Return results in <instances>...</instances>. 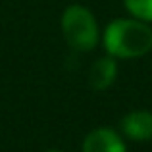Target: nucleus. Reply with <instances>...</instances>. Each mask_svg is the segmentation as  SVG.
Instances as JSON below:
<instances>
[{
  "instance_id": "5",
  "label": "nucleus",
  "mask_w": 152,
  "mask_h": 152,
  "mask_svg": "<svg viewBox=\"0 0 152 152\" xmlns=\"http://www.w3.org/2000/svg\"><path fill=\"white\" fill-rule=\"evenodd\" d=\"M115 62L114 58H100L93 64L89 73V85L93 87L94 91H104L114 83L115 79Z\"/></svg>"
},
{
  "instance_id": "4",
  "label": "nucleus",
  "mask_w": 152,
  "mask_h": 152,
  "mask_svg": "<svg viewBox=\"0 0 152 152\" xmlns=\"http://www.w3.org/2000/svg\"><path fill=\"white\" fill-rule=\"evenodd\" d=\"M121 131L133 141L152 139V114L145 110L131 112L121 119Z\"/></svg>"
},
{
  "instance_id": "1",
  "label": "nucleus",
  "mask_w": 152,
  "mask_h": 152,
  "mask_svg": "<svg viewBox=\"0 0 152 152\" xmlns=\"http://www.w3.org/2000/svg\"><path fill=\"white\" fill-rule=\"evenodd\" d=\"M104 46L115 58H139L152 48V29L135 19H115L104 31Z\"/></svg>"
},
{
  "instance_id": "3",
  "label": "nucleus",
  "mask_w": 152,
  "mask_h": 152,
  "mask_svg": "<svg viewBox=\"0 0 152 152\" xmlns=\"http://www.w3.org/2000/svg\"><path fill=\"white\" fill-rule=\"evenodd\" d=\"M83 152H125V146L115 131L102 127L87 135L83 142Z\"/></svg>"
},
{
  "instance_id": "2",
  "label": "nucleus",
  "mask_w": 152,
  "mask_h": 152,
  "mask_svg": "<svg viewBox=\"0 0 152 152\" xmlns=\"http://www.w3.org/2000/svg\"><path fill=\"white\" fill-rule=\"evenodd\" d=\"M62 33L66 37L67 45L75 50H93L98 42V27L96 19L87 8L69 6L62 15Z\"/></svg>"
},
{
  "instance_id": "7",
  "label": "nucleus",
  "mask_w": 152,
  "mask_h": 152,
  "mask_svg": "<svg viewBox=\"0 0 152 152\" xmlns=\"http://www.w3.org/2000/svg\"><path fill=\"white\" fill-rule=\"evenodd\" d=\"M46 152H60V150H46Z\"/></svg>"
},
{
  "instance_id": "6",
  "label": "nucleus",
  "mask_w": 152,
  "mask_h": 152,
  "mask_svg": "<svg viewBox=\"0 0 152 152\" xmlns=\"http://www.w3.org/2000/svg\"><path fill=\"white\" fill-rule=\"evenodd\" d=\"M133 18L141 21H152V0H123Z\"/></svg>"
}]
</instances>
